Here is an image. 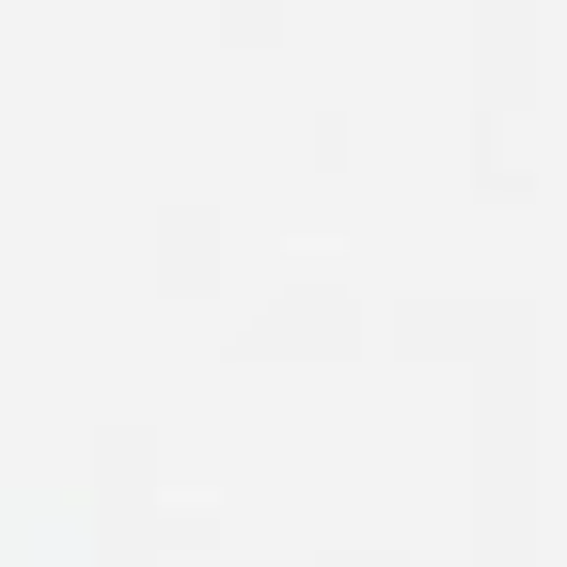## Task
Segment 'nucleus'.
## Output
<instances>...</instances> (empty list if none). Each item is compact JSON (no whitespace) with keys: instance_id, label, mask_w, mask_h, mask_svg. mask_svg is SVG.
<instances>
[]
</instances>
